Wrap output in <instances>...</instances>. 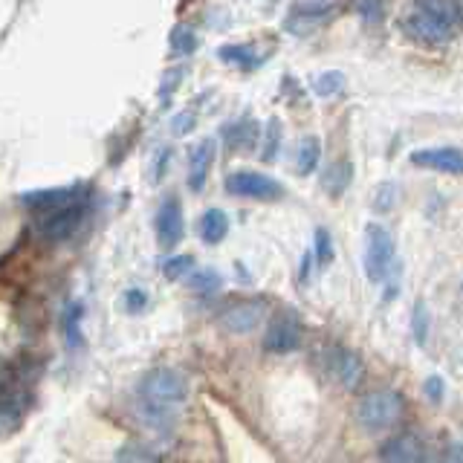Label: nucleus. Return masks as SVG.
Wrapping results in <instances>:
<instances>
[{"instance_id": "nucleus-23", "label": "nucleus", "mask_w": 463, "mask_h": 463, "mask_svg": "<svg viewBox=\"0 0 463 463\" xmlns=\"http://www.w3.org/2000/svg\"><path fill=\"white\" fill-rule=\"evenodd\" d=\"M429 327H431V313H429V304L426 301H417L414 310H411V333H414V342L423 347L429 342Z\"/></svg>"}, {"instance_id": "nucleus-6", "label": "nucleus", "mask_w": 463, "mask_h": 463, "mask_svg": "<svg viewBox=\"0 0 463 463\" xmlns=\"http://www.w3.org/2000/svg\"><path fill=\"white\" fill-rule=\"evenodd\" d=\"M304 339V325L296 310H279L264 333V347L269 354H293Z\"/></svg>"}, {"instance_id": "nucleus-11", "label": "nucleus", "mask_w": 463, "mask_h": 463, "mask_svg": "<svg viewBox=\"0 0 463 463\" xmlns=\"http://www.w3.org/2000/svg\"><path fill=\"white\" fill-rule=\"evenodd\" d=\"M411 163L417 168L440 171V174H463V151L460 148H420L411 151Z\"/></svg>"}, {"instance_id": "nucleus-4", "label": "nucleus", "mask_w": 463, "mask_h": 463, "mask_svg": "<svg viewBox=\"0 0 463 463\" xmlns=\"http://www.w3.org/2000/svg\"><path fill=\"white\" fill-rule=\"evenodd\" d=\"M394 255L397 246L391 232L383 223H368L365 226V275L368 281L383 284L391 269H394Z\"/></svg>"}, {"instance_id": "nucleus-26", "label": "nucleus", "mask_w": 463, "mask_h": 463, "mask_svg": "<svg viewBox=\"0 0 463 463\" xmlns=\"http://www.w3.org/2000/svg\"><path fill=\"white\" fill-rule=\"evenodd\" d=\"M313 246H316V260L318 267H330L333 264V255H336V246H333V238L325 226L316 229V238H313Z\"/></svg>"}, {"instance_id": "nucleus-12", "label": "nucleus", "mask_w": 463, "mask_h": 463, "mask_svg": "<svg viewBox=\"0 0 463 463\" xmlns=\"http://www.w3.org/2000/svg\"><path fill=\"white\" fill-rule=\"evenodd\" d=\"M214 151H217L214 139H200L192 148V154H188V185H192V192H203V185H206L214 163Z\"/></svg>"}, {"instance_id": "nucleus-29", "label": "nucleus", "mask_w": 463, "mask_h": 463, "mask_svg": "<svg viewBox=\"0 0 463 463\" xmlns=\"http://www.w3.org/2000/svg\"><path fill=\"white\" fill-rule=\"evenodd\" d=\"M394 200H397V183H383L373 206H376V212H388V209H394Z\"/></svg>"}, {"instance_id": "nucleus-2", "label": "nucleus", "mask_w": 463, "mask_h": 463, "mask_svg": "<svg viewBox=\"0 0 463 463\" xmlns=\"http://www.w3.org/2000/svg\"><path fill=\"white\" fill-rule=\"evenodd\" d=\"M402 409H405V402L400 391L376 388V391H368V394L356 402V423L371 434L385 431L402 417Z\"/></svg>"}, {"instance_id": "nucleus-30", "label": "nucleus", "mask_w": 463, "mask_h": 463, "mask_svg": "<svg viewBox=\"0 0 463 463\" xmlns=\"http://www.w3.org/2000/svg\"><path fill=\"white\" fill-rule=\"evenodd\" d=\"M122 301H125V310L128 313H139V310H145V304H148V296H145V289L130 287V289H125Z\"/></svg>"}, {"instance_id": "nucleus-21", "label": "nucleus", "mask_w": 463, "mask_h": 463, "mask_svg": "<svg viewBox=\"0 0 463 463\" xmlns=\"http://www.w3.org/2000/svg\"><path fill=\"white\" fill-rule=\"evenodd\" d=\"M347 180H351V159H339V163H330V168L325 171L322 185L333 197H336V194H342V188L347 185Z\"/></svg>"}, {"instance_id": "nucleus-28", "label": "nucleus", "mask_w": 463, "mask_h": 463, "mask_svg": "<svg viewBox=\"0 0 463 463\" xmlns=\"http://www.w3.org/2000/svg\"><path fill=\"white\" fill-rule=\"evenodd\" d=\"M188 281H192V287H197V289H217V287H221V272L203 269V272H194Z\"/></svg>"}, {"instance_id": "nucleus-9", "label": "nucleus", "mask_w": 463, "mask_h": 463, "mask_svg": "<svg viewBox=\"0 0 463 463\" xmlns=\"http://www.w3.org/2000/svg\"><path fill=\"white\" fill-rule=\"evenodd\" d=\"M327 368L339 380V385L347 388V391H356L359 383L365 380V365H362V359L351 351V347H345V345H333L330 347Z\"/></svg>"}, {"instance_id": "nucleus-19", "label": "nucleus", "mask_w": 463, "mask_h": 463, "mask_svg": "<svg viewBox=\"0 0 463 463\" xmlns=\"http://www.w3.org/2000/svg\"><path fill=\"white\" fill-rule=\"evenodd\" d=\"M226 142H229V148L232 151H241V148H252L255 139H258V125L250 122V119H241L235 125H229L226 128Z\"/></svg>"}, {"instance_id": "nucleus-15", "label": "nucleus", "mask_w": 463, "mask_h": 463, "mask_svg": "<svg viewBox=\"0 0 463 463\" xmlns=\"http://www.w3.org/2000/svg\"><path fill=\"white\" fill-rule=\"evenodd\" d=\"M221 61L226 64H235L241 70H258L260 64L267 61V52H258L255 43H226V47H221Z\"/></svg>"}, {"instance_id": "nucleus-5", "label": "nucleus", "mask_w": 463, "mask_h": 463, "mask_svg": "<svg viewBox=\"0 0 463 463\" xmlns=\"http://www.w3.org/2000/svg\"><path fill=\"white\" fill-rule=\"evenodd\" d=\"M223 188H226V194L258 200V203H275L284 197L281 183L260 171H232L223 180Z\"/></svg>"}, {"instance_id": "nucleus-18", "label": "nucleus", "mask_w": 463, "mask_h": 463, "mask_svg": "<svg viewBox=\"0 0 463 463\" xmlns=\"http://www.w3.org/2000/svg\"><path fill=\"white\" fill-rule=\"evenodd\" d=\"M310 87L318 99H336L347 87V79L339 70H325V72H318V76H313Z\"/></svg>"}, {"instance_id": "nucleus-25", "label": "nucleus", "mask_w": 463, "mask_h": 463, "mask_svg": "<svg viewBox=\"0 0 463 463\" xmlns=\"http://www.w3.org/2000/svg\"><path fill=\"white\" fill-rule=\"evenodd\" d=\"M279 148H281V122L272 116L264 130V151H260V159H264V163H272V159L279 156Z\"/></svg>"}, {"instance_id": "nucleus-1", "label": "nucleus", "mask_w": 463, "mask_h": 463, "mask_svg": "<svg viewBox=\"0 0 463 463\" xmlns=\"http://www.w3.org/2000/svg\"><path fill=\"white\" fill-rule=\"evenodd\" d=\"M139 417L154 431H171L188 402V383L174 368H154L139 383Z\"/></svg>"}, {"instance_id": "nucleus-27", "label": "nucleus", "mask_w": 463, "mask_h": 463, "mask_svg": "<svg viewBox=\"0 0 463 463\" xmlns=\"http://www.w3.org/2000/svg\"><path fill=\"white\" fill-rule=\"evenodd\" d=\"M293 12L301 14V18H310V21H325V18H330L333 12H336V6H333V4H298Z\"/></svg>"}, {"instance_id": "nucleus-7", "label": "nucleus", "mask_w": 463, "mask_h": 463, "mask_svg": "<svg viewBox=\"0 0 463 463\" xmlns=\"http://www.w3.org/2000/svg\"><path fill=\"white\" fill-rule=\"evenodd\" d=\"M269 307L264 298H243V301H235L229 304V307L217 316V322L223 325L226 333H235V336H246V333H252L258 325H264Z\"/></svg>"}, {"instance_id": "nucleus-17", "label": "nucleus", "mask_w": 463, "mask_h": 463, "mask_svg": "<svg viewBox=\"0 0 463 463\" xmlns=\"http://www.w3.org/2000/svg\"><path fill=\"white\" fill-rule=\"evenodd\" d=\"M322 163V145H318L316 137H304L298 145V154H296V171L301 177H310V174L318 168Z\"/></svg>"}, {"instance_id": "nucleus-35", "label": "nucleus", "mask_w": 463, "mask_h": 463, "mask_svg": "<svg viewBox=\"0 0 463 463\" xmlns=\"http://www.w3.org/2000/svg\"><path fill=\"white\" fill-rule=\"evenodd\" d=\"M359 12L365 14V18H380V14H383L380 6H359Z\"/></svg>"}, {"instance_id": "nucleus-34", "label": "nucleus", "mask_w": 463, "mask_h": 463, "mask_svg": "<svg viewBox=\"0 0 463 463\" xmlns=\"http://www.w3.org/2000/svg\"><path fill=\"white\" fill-rule=\"evenodd\" d=\"M446 463H463V443H455L452 449H449Z\"/></svg>"}, {"instance_id": "nucleus-33", "label": "nucleus", "mask_w": 463, "mask_h": 463, "mask_svg": "<svg viewBox=\"0 0 463 463\" xmlns=\"http://www.w3.org/2000/svg\"><path fill=\"white\" fill-rule=\"evenodd\" d=\"M192 128H194V113H180V116H174V130H177V134H188Z\"/></svg>"}, {"instance_id": "nucleus-24", "label": "nucleus", "mask_w": 463, "mask_h": 463, "mask_svg": "<svg viewBox=\"0 0 463 463\" xmlns=\"http://www.w3.org/2000/svg\"><path fill=\"white\" fill-rule=\"evenodd\" d=\"M192 269H194V255H174V258H168L165 264H163L165 279H171V281L192 279V275H194Z\"/></svg>"}, {"instance_id": "nucleus-14", "label": "nucleus", "mask_w": 463, "mask_h": 463, "mask_svg": "<svg viewBox=\"0 0 463 463\" xmlns=\"http://www.w3.org/2000/svg\"><path fill=\"white\" fill-rule=\"evenodd\" d=\"M76 194H79V188H50V192L21 194V200L33 209H50V214H52L64 206H72V203H76Z\"/></svg>"}, {"instance_id": "nucleus-20", "label": "nucleus", "mask_w": 463, "mask_h": 463, "mask_svg": "<svg viewBox=\"0 0 463 463\" xmlns=\"http://www.w3.org/2000/svg\"><path fill=\"white\" fill-rule=\"evenodd\" d=\"M113 463H159V458L145 443L128 440V443H122L119 449H116Z\"/></svg>"}, {"instance_id": "nucleus-13", "label": "nucleus", "mask_w": 463, "mask_h": 463, "mask_svg": "<svg viewBox=\"0 0 463 463\" xmlns=\"http://www.w3.org/2000/svg\"><path fill=\"white\" fill-rule=\"evenodd\" d=\"M81 217H84L81 203H72V206L58 209L47 217V221H43V235H47L50 241H67L72 232L79 229Z\"/></svg>"}, {"instance_id": "nucleus-10", "label": "nucleus", "mask_w": 463, "mask_h": 463, "mask_svg": "<svg viewBox=\"0 0 463 463\" xmlns=\"http://www.w3.org/2000/svg\"><path fill=\"white\" fill-rule=\"evenodd\" d=\"M183 232H185V223H183V206H180V197H165L163 206L156 212V241L163 250H174L180 241H183Z\"/></svg>"}, {"instance_id": "nucleus-3", "label": "nucleus", "mask_w": 463, "mask_h": 463, "mask_svg": "<svg viewBox=\"0 0 463 463\" xmlns=\"http://www.w3.org/2000/svg\"><path fill=\"white\" fill-rule=\"evenodd\" d=\"M452 14H455L452 6L417 4L414 12L405 18V29H409V35H414L417 41L440 47V43L452 41Z\"/></svg>"}, {"instance_id": "nucleus-22", "label": "nucleus", "mask_w": 463, "mask_h": 463, "mask_svg": "<svg viewBox=\"0 0 463 463\" xmlns=\"http://www.w3.org/2000/svg\"><path fill=\"white\" fill-rule=\"evenodd\" d=\"M168 43H171V52L174 55H192L194 50H197V33L192 26H185V24H180V26H174L171 29V38H168Z\"/></svg>"}, {"instance_id": "nucleus-32", "label": "nucleus", "mask_w": 463, "mask_h": 463, "mask_svg": "<svg viewBox=\"0 0 463 463\" xmlns=\"http://www.w3.org/2000/svg\"><path fill=\"white\" fill-rule=\"evenodd\" d=\"M180 79H183V72H180V70L168 72V79L163 81V87H159V101H168V99H171V90L180 84Z\"/></svg>"}, {"instance_id": "nucleus-16", "label": "nucleus", "mask_w": 463, "mask_h": 463, "mask_svg": "<svg viewBox=\"0 0 463 463\" xmlns=\"http://www.w3.org/2000/svg\"><path fill=\"white\" fill-rule=\"evenodd\" d=\"M226 232H229V217H226L223 209L212 206L206 214L200 217V238H203V243H221L226 238Z\"/></svg>"}, {"instance_id": "nucleus-8", "label": "nucleus", "mask_w": 463, "mask_h": 463, "mask_svg": "<svg viewBox=\"0 0 463 463\" xmlns=\"http://www.w3.org/2000/svg\"><path fill=\"white\" fill-rule=\"evenodd\" d=\"M380 463H426V443L414 431H400L380 446Z\"/></svg>"}, {"instance_id": "nucleus-31", "label": "nucleus", "mask_w": 463, "mask_h": 463, "mask_svg": "<svg viewBox=\"0 0 463 463\" xmlns=\"http://www.w3.org/2000/svg\"><path fill=\"white\" fill-rule=\"evenodd\" d=\"M443 391H446V385H443V380H440L438 373L429 376V380L423 383V394H426V397H429V402H434V405L443 402Z\"/></svg>"}]
</instances>
